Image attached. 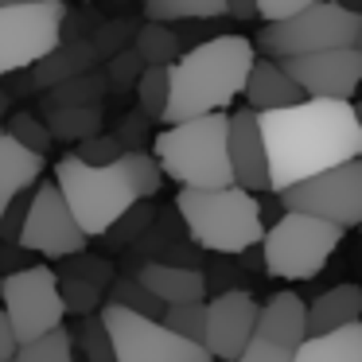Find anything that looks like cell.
<instances>
[{
    "label": "cell",
    "mask_w": 362,
    "mask_h": 362,
    "mask_svg": "<svg viewBox=\"0 0 362 362\" xmlns=\"http://www.w3.org/2000/svg\"><path fill=\"white\" fill-rule=\"evenodd\" d=\"M78 339H82V358H86V362H113L110 335H105V327H102V320H98V315H86Z\"/></svg>",
    "instance_id": "36"
},
{
    "label": "cell",
    "mask_w": 362,
    "mask_h": 362,
    "mask_svg": "<svg viewBox=\"0 0 362 362\" xmlns=\"http://www.w3.org/2000/svg\"><path fill=\"white\" fill-rule=\"evenodd\" d=\"M343 242V230L331 222L308 218V214H288L284 211L273 226L261 234V265L269 276L281 281H312L323 273L331 253Z\"/></svg>",
    "instance_id": "7"
},
{
    "label": "cell",
    "mask_w": 362,
    "mask_h": 362,
    "mask_svg": "<svg viewBox=\"0 0 362 362\" xmlns=\"http://www.w3.org/2000/svg\"><path fill=\"white\" fill-rule=\"evenodd\" d=\"M168 105V66H144L136 78V113L144 121H164Z\"/></svg>",
    "instance_id": "28"
},
{
    "label": "cell",
    "mask_w": 362,
    "mask_h": 362,
    "mask_svg": "<svg viewBox=\"0 0 362 362\" xmlns=\"http://www.w3.org/2000/svg\"><path fill=\"white\" fill-rule=\"evenodd\" d=\"M335 4H339V8H346V12H358V16H362V0H335Z\"/></svg>",
    "instance_id": "42"
},
{
    "label": "cell",
    "mask_w": 362,
    "mask_h": 362,
    "mask_svg": "<svg viewBox=\"0 0 362 362\" xmlns=\"http://www.w3.org/2000/svg\"><path fill=\"white\" fill-rule=\"evenodd\" d=\"M90 238L78 230L74 214L66 211L63 195L51 180H43L35 187V195L28 199L24 211V226H20L16 245L28 253H40V257H74V253L86 250Z\"/></svg>",
    "instance_id": "12"
},
{
    "label": "cell",
    "mask_w": 362,
    "mask_h": 362,
    "mask_svg": "<svg viewBox=\"0 0 362 362\" xmlns=\"http://www.w3.org/2000/svg\"><path fill=\"white\" fill-rule=\"evenodd\" d=\"M206 308V331H203V351L214 362H238V354L250 346L253 323H257V300L245 288L218 292Z\"/></svg>",
    "instance_id": "14"
},
{
    "label": "cell",
    "mask_w": 362,
    "mask_h": 362,
    "mask_svg": "<svg viewBox=\"0 0 362 362\" xmlns=\"http://www.w3.org/2000/svg\"><path fill=\"white\" fill-rule=\"evenodd\" d=\"M180 32H172L168 24H152V20H141L133 35V51L141 55L144 66H172L180 59Z\"/></svg>",
    "instance_id": "25"
},
{
    "label": "cell",
    "mask_w": 362,
    "mask_h": 362,
    "mask_svg": "<svg viewBox=\"0 0 362 362\" xmlns=\"http://www.w3.org/2000/svg\"><path fill=\"white\" fill-rule=\"evenodd\" d=\"M16 4H40V0H0V8H16Z\"/></svg>",
    "instance_id": "44"
},
{
    "label": "cell",
    "mask_w": 362,
    "mask_h": 362,
    "mask_svg": "<svg viewBox=\"0 0 362 362\" xmlns=\"http://www.w3.org/2000/svg\"><path fill=\"white\" fill-rule=\"evenodd\" d=\"M8 105H12V98L0 90V125H4V117H8Z\"/></svg>",
    "instance_id": "43"
},
{
    "label": "cell",
    "mask_w": 362,
    "mask_h": 362,
    "mask_svg": "<svg viewBox=\"0 0 362 362\" xmlns=\"http://www.w3.org/2000/svg\"><path fill=\"white\" fill-rule=\"evenodd\" d=\"M12 362H74V339L66 327H55L51 335L35 339V343L16 346Z\"/></svg>",
    "instance_id": "29"
},
{
    "label": "cell",
    "mask_w": 362,
    "mask_h": 362,
    "mask_svg": "<svg viewBox=\"0 0 362 362\" xmlns=\"http://www.w3.org/2000/svg\"><path fill=\"white\" fill-rule=\"evenodd\" d=\"M141 71H144L141 55L129 47V51H121V55L105 59V71L102 74H105V86H110V90H125V86H136Z\"/></svg>",
    "instance_id": "35"
},
{
    "label": "cell",
    "mask_w": 362,
    "mask_h": 362,
    "mask_svg": "<svg viewBox=\"0 0 362 362\" xmlns=\"http://www.w3.org/2000/svg\"><path fill=\"white\" fill-rule=\"evenodd\" d=\"M308 4H315V0H253V8H257V16L265 20V24H281V20L304 12Z\"/></svg>",
    "instance_id": "38"
},
{
    "label": "cell",
    "mask_w": 362,
    "mask_h": 362,
    "mask_svg": "<svg viewBox=\"0 0 362 362\" xmlns=\"http://www.w3.org/2000/svg\"><path fill=\"white\" fill-rule=\"evenodd\" d=\"M78 4H94V0H78Z\"/></svg>",
    "instance_id": "45"
},
{
    "label": "cell",
    "mask_w": 362,
    "mask_h": 362,
    "mask_svg": "<svg viewBox=\"0 0 362 362\" xmlns=\"http://www.w3.org/2000/svg\"><path fill=\"white\" fill-rule=\"evenodd\" d=\"M98 320L110 335L113 362H214L203 346L172 335L160 320H144L117 304H105Z\"/></svg>",
    "instance_id": "11"
},
{
    "label": "cell",
    "mask_w": 362,
    "mask_h": 362,
    "mask_svg": "<svg viewBox=\"0 0 362 362\" xmlns=\"http://www.w3.org/2000/svg\"><path fill=\"white\" fill-rule=\"evenodd\" d=\"M362 315V288L358 284H335L331 292H323L315 304H304V323L308 335H331L339 327H351Z\"/></svg>",
    "instance_id": "20"
},
{
    "label": "cell",
    "mask_w": 362,
    "mask_h": 362,
    "mask_svg": "<svg viewBox=\"0 0 362 362\" xmlns=\"http://www.w3.org/2000/svg\"><path fill=\"white\" fill-rule=\"evenodd\" d=\"M63 16H66V0L0 8V82L8 74L32 71L43 55H51L59 47Z\"/></svg>",
    "instance_id": "10"
},
{
    "label": "cell",
    "mask_w": 362,
    "mask_h": 362,
    "mask_svg": "<svg viewBox=\"0 0 362 362\" xmlns=\"http://www.w3.org/2000/svg\"><path fill=\"white\" fill-rule=\"evenodd\" d=\"M226 156H230L234 187L250 191V195L269 191V164H265V148H261V133H257V113L253 110L226 113Z\"/></svg>",
    "instance_id": "15"
},
{
    "label": "cell",
    "mask_w": 362,
    "mask_h": 362,
    "mask_svg": "<svg viewBox=\"0 0 362 362\" xmlns=\"http://www.w3.org/2000/svg\"><path fill=\"white\" fill-rule=\"evenodd\" d=\"M257 133L269 164V191H284L339 164L362 160V125L351 102H304L257 113Z\"/></svg>",
    "instance_id": "1"
},
{
    "label": "cell",
    "mask_w": 362,
    "mask_h": 362,
    "mask_svg": "<svg viewBox=\"0 0 362 362\" xmlns=\"http://www.w3.org/2000/svg\"><path fill=\"white\" fill-rule=\"evenodd\" d=\"M47 168V160L35 156V152L20 148L4 129H0V214L8 211L28 187H35Z\"/></svg>",
    "instance_id": "19"
},
{
    "label": "cell",
    "mask_w": 362,
    "mask_h": 362,
    "mask_svg": "<svg viewBox=\"0 0 362 362\" xmlns=\"http://www.w3.org/2000/svg\"><path fill=\"white\" fill-rule=\"evenodd\" d=\"M245 110L253 113H269V110H288V105L304 102V94H300L296 86H292V78L281 71V66L273 63V59H253L250 74H245Z\"/></svg>",
    "instance_id": "18"
},
{
    "label": "cell",
    "mask_w": 362,
    "mask_h": 362,
    "mask_svg": "<svg viewBox=\"0 0 362 362\" xmlns=\"http://www.w3.org/2000/svg\"><path fill=\"white\" fill-rule=\"evenodd\" d=\"M98 66H102V59L94 55L90 40H71V43H59L51 55H43L28 74H32L35 90H51V86H59V82H66V78H78V74H86V71H98Z\"/></svg>",
    "instance_id": "21"
},
{
    "label": "cell",
    "mask_w": 362,
    "mask_h": 362,
    "mask_svg": "<svg viewBox=\"0 0 362 362\" xmlns=\"http://www.w3.org/2000/svg\"><path fill=\"white\" fill-rule=\"evenodd\" d=\"M276 199L288 214H308V218L331 222L346 234L362 222V160L339 164L331 172L312 175V180H300L292 187L276 191Z\"/></svg>",
    "instance_id": "9"
},
{
    "label": "cell",
    "mask_w": 362,
    "mask_h": 362,
    "mask_svg": "<svg viewBox=\"0 0 362 362\" xmlns=\"http://www.w3.org/2000/svg\"><path fill=\"white\" fill-rule=\"evenodd\" d=\"M226 16L253 20V16H257V8H253V0H226Z\"/></svg>",
    "instance_id": "41"
},
{
    "label": "cell",
    "mask_w": 362,
    "mask_h": 362,
    "mask_svg": "<svg viewBox=\"0 0 362 362\" xmlns=\"http://www.w3.org/2000/svg\"><path fill=\"white\" fill-rule=\"evenodd\" d=\"M63 195L66 211L74 214L78 230L86 238H105L121 214H129L136 203H148L160 195V175L156 160L148 152H121L113 164L90 168L78 164L74 156H63L55 164V180H51Z\"/></svg>",
    "instance_id": "2"
},
{
    "label": "cell",
    "mask_w": 362,
    "mask_h": 362,
    "mask_svg": "<svg viewBox=\"0 0 362 362\" xmlns=\"http://www.w3.org/2000/svg\"><path fill=\"white\" fill-rule=\"evenodd\" d=\"M238 362H292V351H281V346H273V343L250 339V346L238 354Z\"/></svg>",
    "instance_id": "39"
},
{
    "label": "cell",
    "mask_w": 362,
    "mask_h": 362,
    "mask_svg": "<svg viewBox=\"0 0 362 362\" xmlns=\"http://www.w3.org/2000/svg\"><path fill=\"white\" fill-rule=\"evenodd\" d=\"M4 133L12 136V141L20 144V148H28V152H35V156H43L47 160V152H51V136H47V129H43V121L35 117V113H8L4 117Z\"/></svg>",
    "instance_id": "30"
},
{
    "label": "cell",
    "mask_w": 362,
    "mask_h": 362,
    "mask_svg": "<svg viewBox=\"0 0 362 362\" xmlns=\"http://www.w3.org/2000/svg\"><path fill=\"white\" fill-rule=\"evenodd\" d=\"M292 362H362V323L339 327L331 335H308L292 351Z\"/></svg>",
    "instance_id": "22"
},
{
    "label": "cell",
    "mask_w": 362,
    "mask_h": 362,
    "mask_svg": "<svg viewBox=\"0 0 362 362\" xmlns=\"http://www.w3.org/2000/svg\"><path fill=\"white\" fill-rule=\"evenodd\" d=\"M43 129H47L51 141H86V136H98L105 125L102 105H78V110H43Z\"/></svg>",
    "instance_id": "23"
},
{
    "label": "cell",
    "mask_w": 362,
    "mask_h": 362,
    "mask_svg": "<svg viewBox=\"0 0 362 362\" xmlns=\"http://www.w3.org/2000/svg\"><path fill=\"white\" fill-rule=\"evenodd\" d=\"M102 24V12L94 4H82V8H66L63 16V32H59V43H71V40H90V32Z\"/></svg>",
    "instance_id": "37"
},
{
    "label": "cell",
    "mask_w": 362,
    "mask_h": 362,
    "mask_svg": "<svg viewBox=\"0 0 362 362\" xmlns=\"http://www.w3.org/2000/svg\"><path fill=\"white\" fill-rule=\"evenodd\" d=\"M253 51H265L269 59H292V55H315V51H346L362 47V16L339 8L335 0H315L304 12L265 24L257 40H250Z\"/></svg>",
    "instance_id": "6"
},
{
    "label": "cell",
    "mask_w": 362,
    "mask_h": 362,
    "mask_svg": "<svg viewBox=\"0 0 362 362\" xmlns=\"http://www.w3.org/2000/svg\"><path fill=\"white\" fill-rule=\"evenodd\" d=\"M136 24H141V20H133V16H110V20H102V24L90 32V47H94V55L105 63V59L129 51V47H133V35H136Z\"/></svg>",
    "instance_id": "27"
},
{
    "label": "cell",
    "mask_w": 362,
    "mask_h": 362,
    "mask_svg": "<svg viewBox=\"0 0 362 362\" xmlns=\"http://www.w3.org/2000/svg\"><path fill=\"white\" fill-rule=\"evenodd\" d=\"M121 144H117V136L113 133H98V136H86V141H78V148L71 152L78 164H90V168H105V164H113V160L121 156Z\"/></svg>",
    "instance_id": "34"
},
{
    "label": "cell",
    "mask_w": 362,
    "mask_h": 362,
    "mask_svg": "<svg viewBox=\"0 0 362 362\" xmlns=\"http://www.w3.org/2000/svg\"><path fill=\"white\" fill-rule=\"evenodd\" d=\"M12 354H16V339H12V327L0 312V362H12Z\"/></svg>",
    "instance_id": "40"
},
{
    "label": "cell",
    "mask_w": 362,
    "mask_h": 362,
    "mask_svg": "<svg viewBox=\"0 0 362 362\" xmlns=\"http://www.w3.org/2000/svg\"><path fill=\"white\" fill-rule=\"evenodd\" d=\"M253 59L257 51L245 35H211L191 51H183L168 66L164 121L180 125V121L206 117V113H226V105L245 90Z\"/></svg>",
    "instance_id": "3"
},
{
    "label": "cell",
    "mask_w": 362,
    "mask_h": 362,
    "mask_svg": "<svg viewBox=\"0 0 362 362\" xmlns=\"http://www.w3.org/2000/svg\"><path fill=\"white\" fill-rule=\"evenodd\" d=\"M59 296H63L66 312H82L90 315L102 300V288L94 281H82V276H59Z\"/></svg>",
    "instance_id": "33"
},
{
    "label": "cell",
    "mask_w": 362,
    "mask_h": 362,
    "mask_svg": "<svg viewBox=\"0 0 362 362\" xmlns=\"http://www.w3.org/2000/svg\"><path fill=\"white\" fill-rule=\"evenodd\" d=\"M144 16H148L152 24L218 20V16H226V0H144Z\"/></svg>",
    "instance_id": "26"
},
{
    "label": "cell",
    "mask_w": 362,
    "mask_h": 362,
    "mask_svg": "<svg viewBox=\"0 0 362 362\" xmlns=\"http://www.w3.org/2000/svg\"><path fill=\"white\" fill-rule=\"evenodd\" d=\"M110 304L125 308V312H133V315H144V320H160V312H164V304H156L133 276H117V281H113Z\"/></svg>",
    "instance_id": "32"
},
{
    "label": "cell",
    "mask_w": 362,
    "mask_h": 362,
    "mask_svg": "<svg viewBox=\"0 0 362 362\" xmlns=\"http://www.w3.org/2000/svg\"><path fill=\"white\" fill-rule=\"evenodd\" d=\"M206 304V300H203ZM203 304H172L160 312V323H164L172 335L187 339V343L203 346V331H206V308Z\"/></svg>",
    "instance_id": "31"
},
{
    "label": "cell",
    "mask_w": 362,
    "mask_h": 362,
    "mask_svg": "<svg viewBox=\"0 0 362 362\" xmlns=\"http://www.w3.org/2000/svg\"><path fill=\"white\" fill-rule=\"evenodd\" d=\"M276 66L312 102H351L362 82V47L292 55V59H276Z\"/></svg>",
    "instance_id": "13"
},
{
    "label": "cell",
    "mask_w": 362,
    "mask_h": 362,
    "mask_svg": "<svg viewBox=\"0 0 362 362\" xmlns=\"http://www.w3.org/2000/svg\"><path fill=\"white\" fill-rule=\"evenodd\" d=\"M160 175L175 180L191 191H214L230 187V156H226V113H206L180 125H168L152 144Z\"/></svg>",
    "instance_id": "4"
},
{
    "label": "cell",
    "mask_w": 362,
    "mask_h": 362,
    "mask_svg": "<svg viewBox=\"0 0 362 362\" xmlns=\"http://www.w3.org/2000/svg\"><path fill=\"white\" fill-rule=\"evenodd\" d=\"M175 211H180L191 242H199L203 250H214V253H245L265 234L257 195L234 187V183L214 191L180 187Z\"/></svg>",
    "instance_id": "5"
},
{
    "label": "cell",
    "mask_w": 362,
    "mask_h": 362,
    "mask_svg": "<svg viewBox=\"0 0 362 362\" xmlns=\"http://www.w3.org/2000/svg\"><path fill=\"white\" fill-rule=\"evenodd\" d=\"M110 94L102 71H86L78 78H66L59 86L47 90L43 98V110H78V105H102V98Z\"/></svg>",
    "instance_id": "24"
},
{
    "label": "cell",
    "mask_w": 362,
    "mask_h": 362,
    "mask_svg": "<svg viewBox=\"0 0 362 362\" xmlns=\"http://www.w3.org/2000/svg\"><path fill=\"white\" fill-rule=\"evenodd\" d=\"M0 312L8 320L16 346L63 327L66 308L59 296V273H51V265H28L8 273L0 281Z\"/></svg>",
    "instance_id": "8"
},
{
    "label": "cell",
    "mask_w": 362,
    "mask_h": 362,
    "mask_svg": "<svg viewBox=\"0 0 362 362\" xmlns=\"http://www.w3.org/2000/svg\"><path fill=\"white\" fill-rule=\"evenodd\" d=\"M253 339L273 343L281 351H296L308 339L304 323V300L296 292H276L265 308H257V323H253Z\"/></svg>",
    "instance_id": "17"
},
{
    "label": "cell",
    "mask_w": 362,
    "mask_h": 362,
    "mask_svg": "<svg viewBox=\"0 0 362 362\" xmlns=\"http://www.w3.org/2000/svg\"><path fill=\"white\" fill-rule=\"evenodd\" d=\"M156 304H203L206 300V276L191 265H168V261H148L133 276Z\"/></svg>",
    "instance_id": "16"
}]
</instances>
